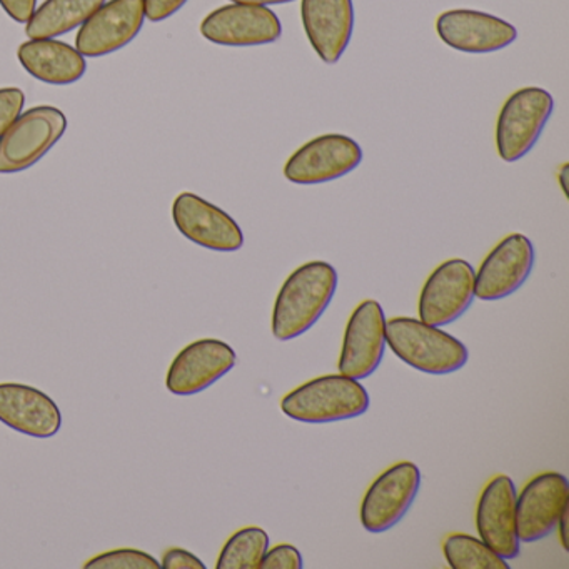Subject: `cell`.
Listing matches in <instances>:
<instances>
[{"mask_svg": "<svg viewBox=\"0 0 569 569\" xmlns=\"http://www.w3.org/2000/svg\"><path fill=\"white\" fill-rule=\"evenodd\" d=\"M436 32L448 48L465 54H492L518 39V29L505 19L472 9L442 12Z\"/></svg>", "mask_w": 569, "mask_h": 569, "instance_id": "16", "label": "cell"}, {"mask_svg": "<svg viewBox=\"0 0 569 569\" xmlns=\"http://www.w3.org/2000/svg\"><path fill=\"white\" fill-rule=\"evenodd\" d=\"M234 4H251L261 6V8H269V6H282L289 4V2H296V0H229Z\"/></svg>", "mask_w": 569, "mask_h": 569, "instance_id": "31", "label": "cell"}, {"mask_svg": "<svg viewBox=\"0 0 569 569\" xmlns=\"http://www.w3.org/2000/svg\"><path fill=\"white\" fill-rule=\"evenodd\" d=\"M352 0H301V21L312 51L325 64H338L355 32Z\"/></svg>", "mask_w": 569, "mask_h": 569, "instance_id": "18", "label": "cell"}, {"mask_svg": "<svg viewBox=\"0 0 569 569\" xmlns=\"http://www.w3.org/2000/svg\"><path fill=\"white\" fill-rule=\"evenodd\" d=\"M201 36L224 48H258L278 42L282 24L269 8L231 2L206 16Z\"/></svg>", "mask_w": 569, "mask_h": 569, "instance_id": "12", "label": "cell"}, {"mask_svg": "<svg viewBox=\"0 0 569 569\" xmlns=\"http://www.w3.org/2000/svg\"><path fill=\"white\" fill-rule=\"evenodd\" d=\"M86 569H159L161 561L136 548L104 551L84 562Z\"/></svg>", "mask_w": 569, "mask_h": 569, "instance_id": "24", "label": "cell"}, {"mask_svg": "<svg viewBox=\"0 0 569 569\" xmlns=\"http://www.w3.org/2000/svg\"><path fill=\"white\" fill-rule=\"evenodd\" d=\"M106 0H46L26 24L29 39H56L81 28Z\"/></svg>", "mask_w": 569, "mask_h": 569, "instance_id": "21", "label": "cell"}, {"mask_svg": "<svg viewBox=\"0 0 569 569\" xmlns=\"http://www.w3.org/2000/svg\"><path fill=\"white\" fill-rule=\"evenodd\" d=\"M386 315L375 299H366L349 316L342 338L338 369L341 375L365 381L371 378L385 358Z\"/></svg>", "mask_w": 569, "mask_h": 569, "instance_id": "9", "label": "cell"}, {"mask_svg": "<svg viewBox=\"0 0 569 569\" xmlns=\"http://www.w3.org/2000/svg\"><path fill=\"white\" fill-rule=\"evenodd\" d=\"M305 558L301 551L292 545H278L269 548L262 558L259 569H302Z\"/></svg>", "mask_w": 569, "mask_h": 569, "instance_id": "25", "label": "cell"}, {"mask_svg": "<svg viewBox=\"0 0 569 569\" xmlns=\"http://www.w3.org/2000/svg\"><path fill=\"white\" fill-rule=\"evenodd\" d=\"M536 251L531 239L512 232L502 238L482 259L475 272V298L501 301L522 288L532 269Z\"/></svg>", "mask_w": 569, "mask_h": 569, "instance_id": "10", "label": "cell"}, {"mask_svg": "<svg viewBox=\"0 0 569 569\" xmlns=\"http://www.w3.org/2000/svg\"><path fill=\"white\" fill-rule=\"evenodd\" d=\"M68 118L54 106L22 111L0 136V174H19L38 164L68 131Z\"/></svg>", "mask_w": 569, "mask_h": 569, "instance_id": "5", "label": "cell"}, {"mask_svg": "<svg viewBox=\"0 0 569 569\" xmlns=\"http://www.w3.org/2000/svg\"><path fill=\"white\" fill-rule=\"evenodd\" d=\"M161 568L164 569H206L204 562L192 555L191 551H186L182 548L166 549L161 558Z\"/></svg>", "mask_w": 569, "mask_h": 569, "instance_id": "28", "label": "cell"}, {"mask_svg": "<svg viewBox=\"0 0 569 569\" xmlns=\"http://www.w3.org/2000/svg\"><path fill=\"white\" fill-rule=\"evenodd\" d=\"M386 342L396 358L422 375H452L469 361L465 342L421 319H388Z\"/></svg>", "mask_w": 569, "mask_h": 569, "instance_id": "2", "label": "cell"}, {"mask_svg": "<svg viewBox=\"0 0 569 569\" xmlns=\"http://www.w3.org/2000/svg\"><path fill=\"white\" fill-rule=\"evenodd\" d=\"M0 422L12 431L49 439L62 428V415L51 396L34 386L0 382Z\"/></svg>", "mask_w": 569, "mask_h": 569, "instance_id": "19", "label": "cell"}, {"mask_svg": "<svg viewBox=\"0 0 569 569\" xmlns=\"http://www.w3.org/2000/svg\"><path fill=\"white\" fill-rule=\"evenodd\" d=\"M238 355L221 339H198L182 348L166 375V388L174 396L206 391L234 369Z\"/></svg>", "mask_w": 569, "mask_h": 569, "instance_id": "14", "label": "cell"}, {"mask_svg": "<svg viewBox=\"0 0 569 569\" xmlns=\"http://www.w3.org/2000/svg\"><path fill=\"white\" fill-rule=\"evenodd\" d=\"M0 8L19 24H28L38 9V0H0Z\"/></svg>", "mask_w": 569, "mask_h": 569, "instance_id": "29", "label": "cell"}, {"mask_svg": "<svg viewBox=\"0 0 569 569\" xmlns=\"http://www.w3.org/2000/svg\"><path fill=\"white\" fill-rule=\"evenodd\" d=\"M516 496L515 481L509 476L498 475L485 486L476 506L479 538L508 561L521 555L516 526Z\"/></svg>", "mask_w": 569, "mask_h": 569, "instance_id": "17", "label": "cell"}, {"mask_svg": "<svg viewBox=\"0 0 569 569\" xmlns=\"http://www.w3.org/2000/svg\"><path fill=\"white\" fill-rule=\"evenodd\" d=\"M568 516H569V506L568 508H565V511L561 512V516H559L558 519V526H556V531H558L559 535V541H561L562 549L565 551H569V545H568Z\"/></svg>", "mask_w": 569, "mask_h": 569, "instance_id": "30", "label": "cell"}, {"mask_svg": "<svg viewBox=\"0 0 569 569\" xmlns=\"http://www.w3.org/2000/svg\"><path fill=\"white\" fill-rule=\"evenodd\" d=\"M144 22L142 0H106L79 29L76 49L91 59L114 54L138 38Z\"/></svg>", "mask_w": 569, "mask_h": 569, "instance_id": "11", "label": "cell"}, {"mask_svg": "<svg viewBox=\"0 0 569 569\" xmlns=\"http://www.w3.org/2000/svg\"><path fill=\"white\" fill-rule=\"evenodd\" d=\"M371 398L358 379L325 375L309 379L282 398L281 411L306 425H329L361 418L369 411Z\"/></svg>", "mask_w": 569, "mask_h": 569, "instance_id": "3", "label": "cell"}, {"mask_svg": "<svg viewBox=\"0 0 569 569\" xmlns=\"http://www.w3.org/2000/svg\"><path fill=\"white\" fill-rule=\"evenodd\" d=\"M176 229L192 244L214 252H236L244 246L241 226L218 206L192 192H181L172 202Z\"/></svg>", "mask_w": 569, "mask_h": 569, "instance_id": "13", "label": "cell"}, {"mask_svg": "<svg viewBox=\"0 0 569 569\" xmlns=\"http://www.w3.org/2000/svg\"><path fill=\"white\" fill-rule=\"evenodd\" d=\"M555 111V99L542 88L528 86L512 92L496 121V151L502 161H521L541 138Z\"/></svg>", "mask_w": 569, "mask_h": 569, "instance_id": "4", "label": "cell"}, {"mask_svg": "<svg viewBox=\"0 0 569 569\" xmlns=\"http://www.w3.org/2000/svg\"><path fill=\"white\" fill-rule=\"evenodd\" d=\"M18 59L29 76L49 86H71L88 71L84 56L56 39H29L18 49Z\"/></svg>", "mask_w": 569, "mask_h": 569, "instance_id": "20", "label": "cell"}, {"mask_svg": "<svg viewBox=\"0 0 569 569\" xmlns=\"http://www.w3.org/2000/svg\"><path fill=\"white\" fill-rule=\"evenodd\" d=\"M568 172H569V164L568 162H565V164L559 168L558 174H556V179H558L559 188H561L562 194L568 198Z\"/></svg>", "mask_w": 569, "mask_h": 569, "instance_id": "32", "label": "cell"}, {"mask_svg": "<svg viewBox=\"0 0 569 569\" xmlns=\"http://www.w3.org/2000/svg\"><path fill=\"white\" fill-rule=\"evenodd\" d=\"M446 561L452 569H509L508 559L489 548L481 538L452 532L442 542Z\"/></svg>", "mask_w": 569, "mask_h": 569, "instance_id": "22", "label": "cell"}, {"mask_svg": "<svg viewBox=\"0 0 569 569\" xmlns=\"http://www.w3.org/2000/svg\"><path fill=\"white\" fill-rule=\"evenodd\" d=\"M338 282V271L326 261L306 262L295 269L276 296L272 336L278 341L288 342L315 328L331 306Z\"/></svg>", "mask_w": 569, "mask_h": 569, "instance_id": "1", "label": "cell"}, {"mask_svg": "<svg viewBox=\"0 0 569 569\" xmlns=\"http://www.w3.org/2000/svg\"><path fill=\"white\" fill-rule=\"evenodd\" d=\"M269 549V535L258 526L236 531L219 552L218 569H259Z\"/></svg>", "mask_w": 569, "mask_h": 569, "instance_id": "23", "label": "cell"}, {"mask_svg": "<svg viewBox=\"0 0 569 569\" xmlns=\"http://www.w3.org/2000/svg\"><path fill=\"white\" fill-rule=\"evenodd\" d=\"M421 471L411 461H399L382 471L366 491L359 508L362 528L371 535L389 531L402 521L418 498Z\"/></svg>", "mask_w": 569, "mask_h": 569, "instance_id": "6", "label": "cell"}, {"mask_svg": "<svg viewBox=\"0 0 569 569\" xmlns=\"http://www.w3.org/2000/svg\"><path fill=\"white\" fill-rule=\"evenodd\" d=\"M362 162V149L346 134H322L292 152L284 178L292 184L318 186L351 174Z\"/></svg>", "mask_w": 569, "mask_h": 569, "instance_id": "7", "label": "cell"}, {"mask_svg": "<svg viewBox=\"0 0 569 569\" xmlns=\"http://www.w3.org/2000/svg\"><path fill=\"white\" fill-rule=\"evenodd\" d=\"M568 506L569 482L565 475L546 471L535 476L516 496L519 541L536 542L551 536Z\"/></svg>", "mask_w": 569, "mask_h": 569, "instance_id": "15", "label": "cell"}, {"mask_svg": "<svg viewBox=\"0 0 569 569\" xmlns=\"http://www.w3.org/2000/svg\"><path fill=\"white\" fill-rule=\"evenodd\" d=\"M142 2H144L146 19L151 22L168 21L188 4V0H142Z\"/></svg>", "mask_w": 569, "mask_h": 569, "instance_id": "27", "label": "cell"}, {"mask_svg": "<svg viewBox=\"0 0 569 569\" xmlns=\"http://www.w3.org/2000/svg\"><path fill=\"white\" fill-rule=\"evenodd\" d=\"M475 272L465 259L441 262L422 286L419 319L436 328H445L462 318L475 301Z\"/></svg>", "mask_w": 569, "mask_h": 569, "instance_id": "8", "label": "cell"}, {"mask_svg": "<svg viewBox=\"0 0 569 569\" xmlns=\"http://www.w3.org/2000/svg\"><path fill=\"white\" fill-rule=\"evenodd\" d=\"M26 94L19 88L0 89V136L4 134L12 122L22 114Z\"/></svg>", "mask_w": 569, "mask_h": 569, "instance_id": "26", "label": "cell"}]
</instances>
